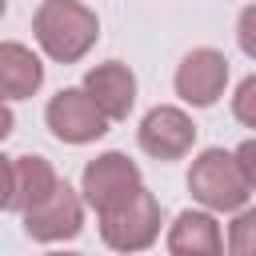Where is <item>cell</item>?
I'll return each instance as SVG.
<instances>
[{"mask_svg": "<svg viewBox=\"0 0 256 256\" xmlns=\"http://www.w3.org/2000/svg\"><path fill=\"white\" fill-rule=\"evenodd\" d=\"M36 44L56 64H76L100 36V20L80 0H44L32 16Z\"/></svg>", "mask_w": 256, "mask_h": 256, "instance_id": "1", "label": "cell"}, {"mask_svg": "<svg viewBox=\"0 0 256 256\" xmlns=\"http://www.w3.org/2000/svg\"><path fill=\"white\" fill-rule=\"evenodd\" d=\"M188 192H192L208 212H240V208L252 200V184L244 180V172L236 168L232 152H224V148H204V152L192 160Z\"/></svg>", "mask_w": 256, "mask_h": 256, "instance_id": "2", "label": "cell"}, {"mask_svg": "<svg viewBox=\"0 0 256 256\" xmlns=\"http://www.w3.org/2000/svg\"><path fill=\"white\" fill-rule=\"evenodd\" d=\"M100 236L116 252H140L160 236V200L140 184L136 196H128L120 208L100 216Z\"/></svg>", "mask_w": 256, "mask_h": 256, "instance_id": "3", "label": "cell"}, {"mask_svg": "<svg viewBox=\"0 0 256 256\" xmlns=\"http://www.w3.org/2000/svg\"><path fill=\"white\" fill-rule=\"evenodd\" d=\"M140 168L124 156V152H100L96 160L84 164V176H80V192H84V204L96 208L100 216L120 208L128 196L140 192Z\"/></svg>", "mask_w": 256, "mask_h": 256, "instance_id": "4", "label": "cell"}, {"mask_svg": "<svg viewBox=\"0 0 256 256\" xmlns=\"http://www.w3.org/2000/svg\"><path fill=\"white\" fill-rule=\"evenodd\" d=\"M20 216H24V232H28L32 240L56 244V240L80 236V228H84V200H80L64 180H56V184H52L36 204H28Z\"/></svg>", "mask_w": 256, "mask_h": 256, "instance_id": "5", "label": "cell"}, {"mask_svg": "<svg viewBox=\"0 0 256 256\" xmlns=\"http://www.w3.org/2000/svg\"><path fill=\"white\" fill-rule=\"evenodd\" d=\"M44 120H48L52 136L64 140V144H88V140H100V136L108 132V124H112V120L92 104V96H88L84 88H60V92L48 100Z\"/></svg>", "mask_w": 256, "mask_h": 256, "instance_id": "6", "label": "cell"}, {"mask_svg": "<svg viewBox=\"0 0 256 256\" xmlns=\"http://www.w3.org/2000/svg\"><path fill=\"white\" fill-rule=\"evenodd\" d=\"M140 148L152 156V160H184L196 144V124L184 108H172V104H156L144 120H140V132H136Z\"/></svg>", "mask_w": 256, "mask_h": 256, "instance_id": "7", "label": "cell"}, {"mask_svg": "<svg viewBox=\"0 0 256 256\" xmlns=\"http://www.w3.org/2000/svg\"><path fill=\"white\" fill-rule=\"evenodd\" d=\"M228 84V56L216 48H192L176 68V96L192 108H212Z\"/></svg>", "mask_w": 256, "mask_h": 256, "instance_id": "8", "label": "cell"}, {"mask_svg": "<svg viewBox=\"0 0 256 256\" xmlns=\"http://www.w3.org/2000/svg\"><path fill=\"white\" fill-rule=\"evenodd\" d=\"M80 88L92 96V104H96L108 120H128V112H132V104H136V76H132V68L120 64V60H104V64L88 68V76H84Z\"/></svg>", "mask_w": 256, "mask_h": 256, "instance_id": "9", "label": "cell"}, {"mask_svg": "<svg viewBox=\"0 0 256 256\" xmlns=\"http://www.w3.org/2000/svg\"><path fill=\"white\" fill-rule=\"evenodd\" d=\"M168 252H176V256H220L224 252V236H220L216 216L184 208L168 228Z\"/></svg>", "mask_w": 256, "mask_h": 256, "instance_id": "10", "label": "cell"}, {"mask_svg": "<svg viewBox=\"0 0 256 256\" xmlns=\"http://www.w3.org/2000/svg\"><path fill=\"white\" fill-rule=\"evenodd\" d=\"M44 84V64L32 48L4 40L0 44V100H28Z\"/></svg>", "mask_w": 256, "mask_h": 256, "instance_id": "11", "label": "cell"}, {"mask_svg": "<svg viewBox=\"0 0 256 256\" xmlns=\"http://www.w3.org/2000/svg\"><path fill=\"white\" fill-rule=\"evenodd\" d=\"M56 168L44 156H16L12 160V196H8V212H24L28 204H36L52 184H56Z\"/></svg>", "mask_w": 256, "mask_h": 256, "instance_id": "12", "label": "cell"}, {"mask_svg": "<svg viewBox=\"0 0 256 256\" xmlns=\"http://www.w3.org/2000/svg\"><path fill=\"white\" fill-rule=\"evenodd\" d=\"M232 112L240 124L256 128V76H244L240 88H236V100H232Z\"/></svg>", "mask_w": 256, "mask_h": 256, "instance_id": "13", "label": "cell"}, {"mask_svg": "<svg viewBox=\"0 0 256 256\" xmlns=\"http://www.w3.org/2000/svg\"><path fill=\"white\" fill-rule=\"evenodd\" d=\"M252 228H256V212L244 204L240 216H236V240H232V252H252Z\"/></svg>", "mask_w": 256, "mask_h": 256, "instance_id": "14", "label": "cell"}, {"mask_svg": "<svg viewBox=\"0 0 256 256\" xmlns=\"http://www.w3.org/2000/svg\"><path fill=\"white\" fill-rule=\"evenodd\" d=\"M232 160H236V168L244 172V180L256 188V140H244V144L232 152Z\"/></svg>", "mask_w": 256, "mask_h": 256, "instance_id": "15", "label": "cell"}, {"mask_svg": "<svg viewBox=\"0 0 256 256\" xmlns=\"http://www.w3.org/2000/svg\"><path fill=\"white\" fill-rule=\"evenodd\" d=\"M252 28H256V8H244V16H240V48H244L248 56H256V36H252Z\"/></svg>", "mask_w": 256, "mask_h": 256, "instance_id": "16", "label": "cell"}, {"mask_svg": "<svg viewBox=\"0 0 256 256\" xmlns=\"http://www.w3.org/2000/svg\"><path fill=\"white\" fill-rule=\"evenodd\" d=\"M12 196V156H0V212H8Z\"/></svg>", "mask_w": 256, "mask_h": 256, "instance_id": "17", "label": "cell"}, {"mask_svg": "<svg viewBox=\"0 0 256 256\" xmlns=\"http://www.w3.org/2000/svg\"><path fill=\"white\" fill-rule=\"evenodd\" d=\"M12 128H16V116H12V108H8L4 100H0V140H4V136H8Z\"/></svg>", "mask_w": 256, "mask_h": 256, "instance_id": "18", "label": "cell"}, {"mask_svg": "<svg viewBox=\"0 0 256 256\" xmlns=\"http://www.w3.org/2000/svg\"><path fill=\"white\" fill-rule=\"evenodd\" d=\"M4 12H8V0H0V16H4Z\"/></svg>", "mask_w": 256, "mask_h": 256, "instance_id": "19", "label": "cell"}]
</instances>
